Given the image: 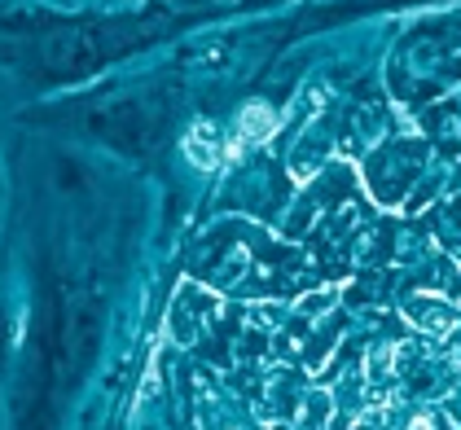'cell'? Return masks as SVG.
Segmentation results:
<instances>
[{
	"label": "cell",
	"mask_w": 461,
	"mask_h": 430,
	"mask_svg": "<svg viewBox=\"0 0 461 430\" xmlns=\"http://www.w3.org/2000/svg\"><path fill=\"white\" fill-rule=\"evenodd\" d=\"M282 128V119L273 114V106H264V102H250L242 114H238V141H273V132Z\"/></svg>",
	"instance_id": "7a4b0ae2"
},
{
	"label": "cell",
	"mask_w": 461,
	"mask_h": 430,
	"mask_svg": "<svg viewBox=\"0 0 461 430\" xmlns=\"http://www.w3.org/2000/svg\"><path fill=\"white\" fill-rule=\"evenodd\" d=\"M404 312H409V321L426 329V334H453L457 329V308H448L444 299H435V294H413L409 303H404Z\"/></svg>",
	"instance_id": "6da1fadb"
},
{
	"label": "cell",
	"mask_w": 461,
	"mask_h": 430,
	"mask_svg": "<svg viewBox=\"0 0 461 430\" xmlns=\"http://www.w3.org/2000/svg\"><path fill=\"white\" fill-rule=\"evenodd\" d=\"M185 158H189L194 167H207V172L220 163V141H215L212 123H198V128L185 137Z\"/></svg>",
	"instance_id": "3957f363"
},
{
	"label": "cell",
	"mask_w": 461,
	"mask_h": 430,
	"mask_svg": "<svg viewBox=\"0 0 461 430\" xmlns=\"http://www.w3.org/2000/svg\"><path fill=\"white\" fill-rule=\"evenodd\" d=\"M334 299H339V290H321V294H308V299H299V312L317 317V312H325V308H334Z\"/></svg>",
	"instance_id": "277c9868"
}]
</instances>
